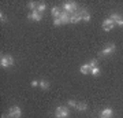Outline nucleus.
I'll return each instance as SVG.
<instances>
[{
	"instance_id": "nucleus-1",
	"label": "nucleus",
	"mask_w": 123,
	"mask_h": 118,
	"mask_svg": "<svg viewBox=\"0 0 123 118\" xmlns=\"http://www.w3.org/2000/svg\"><path fill=\"white\" fill-rule=\"evenodd\" d=\"M55 117L56 118H67L68 117V110L66 107H63V106H59V107H56Z\"/></svg>"
},
{
	"instance_id": "nucleus-23",
	"label": "nucleus",
	"mask_w": 123,
	"mask_h": 118,
	"mask_svg": "<svg viewBox=\"0 0 123 118\" xmlns=\"http://www.w3.org/2000/svg\"><path fill=\"white\" fill-rule=\"evenodd\" d=\"M77 104H78V103L75 100H68V106H71V107H77Z\"/></svg>"
},
{
	"instance_id": "nucleus-5",
	"label": "nucleus",
	"mask_w": 123,
	"mask_h": 118,
	"mask_svg": "<svg viewBox=\"0 0 123 118\" xmlns=\"http://www.w3.org/2000/svg\"><path fill=\"white\" fill-rule=\"evenodd\" d=\"M27 18H29V19H31V21H37V22H38V21H41V19H43V14L38 13V11L36 10V11H31V13L27 15Z\"/></svg>"
},
{
	"instance_id": "nucleus-18",
	"label": "nucleus",
	"mask_w": 123,
	"mask_h": 118,
	"mask_svg": "<svg viewBox=\"0 0 123 118\" xmlns=\"http://www.w3.org/2000/svg\"><path fill=\"white\" fill-rule=\"evenodd\" d=\"M27 6H29V8H30L31 11H36V10H37V8H36V3H34V1H29Z\"/></svg>"
},
{
	"instance_id": "nucleus-11",
	"label": "nucleus",
	"mask_w": 123,
	"mask_h": 118,
	"mask_svg": "<svg viewBox=\"0 0 123 118\" xmlns=\"http://www.w3.org/2000/svg\"><path fill=\"white\" fill-rule=\"evenodd\" d=\"M60 21H62V23H68L70 22V17H68V13H66L64 10L62 11V14H60Z\"/></svg>"
},
{
	"instance_id": "nucleus-6",
	"label": "nucleus",
	"mask_w": 123,
	"mask_h": 118,
	"mask_svg": "<svg viewBox=\"0 0 123 118\" xmlns=\"http://www.w3.org/2000/svg\"><path fill=\"white\" fill-rule=\"evenodd\" d=\"M114 51H115V45H114V44H108L105 48L100 52V55H103V56H108V55H111Z\"/></svg>"
},
{
	"instance_id": "nucleus-19",
	"label": "nucleus",
	"mask_w": 123,
	"mask_h": 118,
	"mask_svg": "<svg viewBox=\"0 0 123 118\" xmlns=\"http://www.w3.org/2000/svg\"><path fill=\"white\" fill-rule=\"evenodd\" d=\"M90 73H92V76H98V73H100V69H98V67H93Z\"/></svg>"
},
{
	"instance_id": "nucleus-4",
	"label": "nucleus",
	"mask_w": 123,
	"mask_h": 118,
	"mask_svg": "<svg viewBox=\"0 0 123 118\" xmlns=\"http://www.w3.org/2000/svg\"><path fill=\"white\" fill-rule=\"evenodd\" d=\"M63 8H64V11L66 13H77V3L75 1H67V3H64V6H63Z\"/></svg>"
},
{
	"instance_id": "nucleus-12",
	"label": "nucleus",
	"mask_w": 123,
	"mask_h": 118,
	"mask_svg": "<svg viewBox=\"0 0 123 118\" xmlns=\"http://www.w3.org/2000/svg\"><path fill=\"white\" fill-rule=\"evenodd\" d=\"M81 73H82V74H89V73H90V71H92V67H90V66H89V63H85V65H82L81 66Z\"/></svg>"
},
{
	"instance_id": "nucleus-2",
	"label": "nucleus",
	"mask_w": 123,
	"mask_h": 118,
	"mask_svg": "<svg viewBox=\"0 0 123 118\" xmlns=\"http://www.w3.org/2000/svg\"><path fill=\"white\" fill-rule=\"evenodd\" d=\"M0 65H1V67H10V66H12L14 65V58L10 56V55L1 56V59H0Z\"/></svg>"
},
{
	"instance_id": "nucleus-24",
	"label": "nucleus",
	"mask_w": 123,
	"mask_h": 118,
	"mask_svg": "<svg viewBox=\"0 0 123 118\" xmlns=\"http://www.w3.org/2000/svg\"><path fill=\"white\" fill-rule=\"evenodd\" d=\"M31 87H40V81H31Z\"/></svg>"
},
{
	"instance_id": "nucleus-10",
	"label": "nucleus",
	"mask_w": 123,
	"mask_h": 118,
	"mask_svg": "<svg viewBox=\"0 0 123 118\" xmlns=\"http://www.w3.org/2000/svg\"><path fill=\"white\" fill-rule=\"evenodd\" d=\"M79 21H82V18H81V15H79L78 11H77V13H74L70 17V23H78Z\"/></svg>"
},
{
	"instance_id": "nucleus-21",
	"label": "nucleus",
	"mask_w": 123,
	"mask_h": 118,
	"mask_svg": "<svg viewBox=\"0 0 123 118\" xmlns=\"http://www.w3.org/2000/svg\"><path fill=\"white\" fill-rule=\"evenodd\" d=\"M89 66H90V67H97V59H93V61H90V63H89Z\"/></svg>"
},
{
	"instance_id": "nucleus-13",
	"label": "nucleus",
	"mask_w": 123,
	"mask_h": 118,
	"mask_svg": "<svg viewBox=\"0 0 123 118\" xmlns=\"http://www.w3.org/2000/svg\"><path fill=\"white\" fill-rule=\"evenodd\" d=\"M112 114H114L112 109H104L103 111H101V117L103 118H110V117H112Z\"/></svg>"
},
{
	"instance_id": "nucleus-22",
	"label": "nucleus",
	"mask_w": 123,
	"mask_h": 118,
	"mask_svg": "<svg viewBox=\"0 0 123 118\" xmlns=\"http://www.w3.org/2000/svg\"><path fill=\"white\" fill-rule=\"evenodd\" d=\"M0 19H1V22H7V17H6V14L3 11L0 13Z\"/></svg>"
},
{
	"instance_id": "nucleus-15",
	"label": "nucleus",
	"mask_w": 123,
	"mask_h": 118,
	"mask_svg": "<svg viewBox=\"0 0 123 118\" xmlns=\"http://www.w3.org/2000/svg\"><path fill=\"white\" fill-rule=\"evenodd\" d=\"M40 88H41V89H48L49 88V83L48 81H44V80H43V81H40Z\"/></svg>"
},
{
	"instance_id": "nucleus-9",
	"label": "nucleus",
	"mask_w": 123,
	"mask_h": 118,
	"mask_svg": "<svg viewBox=\"0 0 123 118\" xmlns=\"http://www.w3.org/2000/svg\"><path fill=\"white\" fill-rule=\"evenodd\" d=\"M78 13H79V15H81V18H82V21H85V22L90 21V15H89V13H88L86 8H81Z\"/></svg>"
},
{
	"instance_id": "nucleus-20",
	"label": "nucleus",
	"mask_w": 123,
	"mask_h": 118,
	"mask_svg": "<svg viewBox=\"0 0 123 118\" xmlns=\"http://www.w3.org/2000/svg\"><path fill=\"white\" fill-rule=\"evenodd\" d=\"M53 25H55V26H59V25H62L60 18H55V19H53Z\"/></svg>"
},
{
	"instance_id": "nucleus-16",
	"label": "nucleus",
	"mask_w": 123,
	"mask_h": 118,
	"mask_svg": "<svg viewBox=\"0 0 123 118\" xmlns=\"http://www.w3.org/2000/svg\"><path fill=\"white\" fill-rule=\"evenodd\" d=\"M45 8H47V6H45V3H40L38 6H37V11H38V13H44L45 11Z\"/></svg>"
},
{
	"instance_id": "nucleus-7",
	"label": "nucleus",
	"mask_w": 123,
	"mask_h": 118,
	"mask_svg": "<svg viewBox=\"0 0 123 118\" xmlns=\"http://www.w3.org/2000/svg\"><path fill=\"white\" fill-rule=\"evenodd\" d=\"M110 19H112V22L116 23V25H119V26H123V17L122 15H119V14H112Z\"/></svg>"
},
{
	"instance_id": "nucleus-8",
	"label": "nucleus",
	"mask_w": 123,
	"mask_h": 118,
	"mask_svg": "<svg viewBox=\"0 0 123 118\" xmlns=\"http://www.w3.org/2000/svg\"><path fill=\"white\" fill-rule=\"evenodd\" d=\"M114 25H115V23L112 22V19L108 18V19H105V21L103 22V29H104L105 32H110V30L114 29Z\"/></svg>"
},
{
	"instance_id": "nucleus-25",
	"label": "nucleus",
	"mask_w": 123,
	"mask_h": 118,
	"mask_svg": "<svg viewBox=\"0 0 123 118\" xmlns=\"http://www.w3.org/2000/svg\"><path fill=\"white\" fill-rule=\"evenodd\" d=\"M8 117H10L8 114H3V115H1V118H8Z\"/></svg>"
},
{
	"instance_id": "nucleus-14",
	"label": "nucleus",
	"mask_w": 123,
	"mask_h": 118,
	"mask_svg": "<svg viewBox=\"0 0 123 118\" xmlns=\"http://www.w3.org/2000/svg\"><path fill=\"white\" fill-rule=\"evenodd\" d=\"M51 14H52L53 18H59V17H60V14H62V11H60V8H59V7H52Z\"/></svg>"
},
{
	"instance_id": "nucleus-17",
	"label": "nucleus",
	"mask_w": 123,
	"mask_h": 118,
	"mask_svg": "<svg viewBox=\"0 0 123 118\" xmlns=\"http://www.w3.org/2000/svg\"><path fill=\"white\" fill-rule=\"evenodd\" d=\"M75 109H77V110H81V111H85V110L88 109V106L85 104V103H78Z\"/></svg>"
},
{
	"instance_id": "nucleus-3",
	"label": "nucleus",
	"mask_w": 123,
	"mask_h": 118,
	"mask_svg": "<svg viewBox=\"0 0 123 118\" xmlns=\"http://www.w3.org/2000/svg\"><path fill=\"white\" fill-rule=\"evenodd\" d=\"M8 115H10V118H21L22 111H21V109H19L18 106H12V107H10V110H8Z\"/></svg>"
}]
</instances>
